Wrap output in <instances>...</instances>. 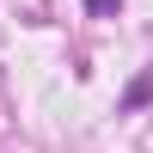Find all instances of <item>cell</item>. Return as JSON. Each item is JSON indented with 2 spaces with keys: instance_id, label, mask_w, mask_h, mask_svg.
Returning a JSON list of instances; mask_svg holds the SVG:
<instances>
[{
  "instance_id": "cell-1",
  "label": "cell",
  "mask_w": 153,
  "mask_h": 153,
  "mask_svg": "<svg viewBox=\"0 0 153 153\" xmlns=\"http://www.w3.org/2000/svg\"><path fill=\"white\" fill-rule=\"evenodd\" d=\"M86 12H98V19H104V12H117V0H86Z\"/></svg>"
}]
</instances>
